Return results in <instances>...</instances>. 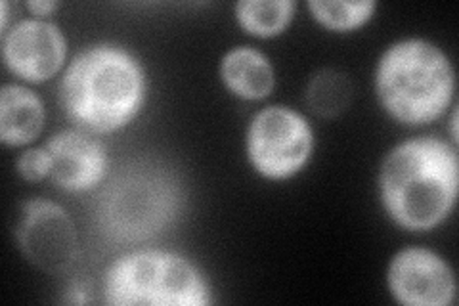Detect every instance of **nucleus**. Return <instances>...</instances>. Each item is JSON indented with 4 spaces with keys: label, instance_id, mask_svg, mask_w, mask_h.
<instances>
[{
    "label": "nucleus",
    "instance_id": "f257e3e1",
    "mask_svg": "<svg viewBox=\"0 0 459 306\" xmlns=\"http://www.w3.org/2000/svg\"><path fill=\"white\" fill-rule=\"evenodd\" d=\"M146 81L140 64L123 48L82 50L65 71L60 98L67 118L86 133H113L140 111Z\"/></svg>",
    "mask_w": 459,
    "mask_h": 306
},
{
    "label": "nucleus",
    "instance_id": "f03ea898",
    "mask_svg": "<svg viewBox=\"0 0 459 306\" xmlns=\"http://www.w3.org/2000/svg\"><path fill=\"white\" fill-rule=\"evenodd\" d=\"M457 153L438 138L400 144L381 170L383 203L408 230H429L442 223L457 197Z\"/></svg>",
    "mask_w": 459,
    "mask_h": 306
},
{
    "label": "nucleus",
    "instance_id": "7ed1b4c3",
    "mask_svg": "<svg viewBox=\"0 0 459 306\" xmlns=\"http://www.w3.org/2000/svg\"><path fill=\"white\" fill-rule=\"evenodd\" d=\"M454 92V71L435 45L404 40L391 47L377 67V94L394 119L421 125L446 109Z\"/></svg>",
    "mask_w": 459,
    "mask_h": 306
},
{
    "label": "nucleus",
    "instance_id": "20e7f679",
    "mask_svg": "<svg viewBox=\"0 0 459 306\" xmlns=\"http://www.w3.org/2000/svg\"><path fill=\"white\" fill-rule=\"evenodd\" d=\"M104 301L133 306H204L211 302L209 287L186 258L142 251L119 258L104 275Z\"/></svg>",
    "mask_w": 459,
    "mask_h": 306
},
{
    "label": "nucleus",
    "instance_id": "39448f33",
    "mask_svg": "<svg viewBox=\"0 0 459 306\" xmlns=\"http://www.w3.org/2000/svg\"><path fill=\"white\" fill-rule=\"evenodd\" d=\"M178 207L177 184L153 167L121 172L100 199L98 218L104 234L115 241H142L161 232Z\"/></svg>",
    "mask_w": 459,
    "mask_h": 306
},
{
    "label": "nucleus",
    "instance_id": "423d86ee",
    "mask_svg": "<svg viewBox=\"0 0 459 306\" xmlns=\"http://www.w3.org/2000/svg\"><path fill=\"white\" fill-rule=\"evenodd\" d=\"M312 152V130L293 109L272 106L255 115L247 133V153L268 179H290Z\"/></svg>",
    "mask_w": 459,
    "mask_h": 306
},
{
    "label": "nucleus",
    "instance_id": "0eeeda50",
    "mask_svg": "<svg viewBox=\"0 0 459 306\" xmlns=\"http://www.w3.org/2000/svg\"><path fill=\"white\" fill-rule=\"evenodd\" d=\"M16 238L25 258L48 274H64L79 257L77 230L67 211L48 199L23 203Z\"/></svg>",
    "mask_w": 459,
    "mask_h": 306
},
{
    "label": "nucleus",
    "instance_id": "6e6552de",
    "mask_svg": "<svg viewBox=\"0 0 459 306\" xmlns=\"http://www.w3.org/2000/svg\"><path fill=\"white\" fill-rule=\"evenodd\" d=\"M389 287L408 306H446L454 301L455 282L446 262L427 249H404L389 268Z\"/></svg>",
    "mask_w": 459,
    "mask_h": 306
},
{
    "label": "nucleus",
    "instance_id": "1a4fd4ad",
    "mask_svg": "<svg viewBox=\"0 0 459 306\" xmlns=\"http://www.w3.org/2000/svg\"><path fill=\"white\" fill-rule=\"evenodd\" d=\"M64 57L65 39L52 23L25 20L4 37V62L25 81L50 79L62 67Z\"/></svg>",
    "mask_w": 459,
    "mask_h": 306
},
{
    "label": "nucleus",
    "instance_id": "9d476101",
    "mask_svg": "<svg viewBox=\"0 0 459 306\" xmlns=\"http://www.w3.org/2000/svg\"><path fill=\"white\" fill-rule=\"evenodd\" d=\"M52 180L67 192H84L104 179V145L82 130H64L47 144Z\"/></svg>",
    "mask_w": 459,
    "mask_h": 306
},
{
    "label": "nucleus",
    "instance_id": "9b49d317",
    "mask_svg": "<svg viewBox=\"0 0 459 306\" xmlns=\"http://www.w3.org/2000/svg\"><path fill=\"white\" fill-rule=\"evenodd\" d=\"M45 123L40 100L27 89L6 84L0 94V136L6 145H23L35 140Z\"/></svg>",
    "mask_w": 459,
    "mask_h": 306
},
{
    "label": "nucleus",
    "instance_id": "f8f14e48",
    "mask_svg": "<svg viewBox=\"0 0 459 306\" xmlns=\"http://www.w3.org/2000/svg\"><path fill=\"white\" fill-rule=\"evenodd\" d=\"M221 73L228 89L246 100H261L274 89V69L266 56L255 48L230 50L224 56Z\"/></svg>",
    "mask_w": 459,
    "mask_h": 306
},
{
    "label": "nucleus",
    "instance_id": "ddd939ff",
    "mask_svg": "<svg viewBox=\"0 0 459 306\" xmlns=\"http://www.w3.org/2000/svg\"><path fill=\"white\" fill-rule=\"evenodd\" d=\"M351 101L352 83L335 69L318 71L307 86V104L318 118L333 119L351 106Z\"/></svg>",
    "mask_w": 459,
    "mask_h": 306
},
{
    "label": "nucleus",
    "instance_id": "4468645a",
    "mask_svg": "<svg viewBox=\"0 0 459 306\" xmlns=\"http://www.w3.org/2000/svg\"><path fill=\"white\" fill-rule=\"evenodd\" d=\"M290 0H246L236 6L241 27L251 35L272 37L283 31L293 16Z\"/></svg>",
    "mask_w": 459,
    "mask_h": 306
},
{
    "label": "nucleus",
    "instance_id": "2eb2a0df",
    "mask_svg": "<svg viewBox=\"0 0 459 306\" xmlns=\"http://www.w3.org/2000/svg\"><path fill=\"white\" fill-rule=\"evenodd\" d=\"M314 18L335 31H349L364 22L376 10L373 3H308Z\"/></svg>",
    "mask_w": 459,
    "mask_h": 306
},
{
    "label": "nucleus",
    "instance_id": "dca6fc26",
    "mask_svg": "<svg viewBox=\"0 0 459 306\" xmlns=\"http://www.w3.org/2000/svg\"><path fill=\"white\" fill-rule=\"evenodd\" d=\"M18 170L22 177L29 182L45 179L50 174V157L45 150H29L18 159Z\"/></svg>",
    "mask_w": 459,
    "mask_h": 306
},
{
    "label": "nucleus",
    "instance_id": "f3484780",
    "mask_svg": "<svg viewBox=\"0 0 459 306\" xmlns=\"http://www.w3.org/2000/svg\"><path fill=\"white\" fill-rule=\"evenodd\" d=\"M27 8L37 16H48L50 12L56 10V3H27Z\"/></svg>",
    "mask_w": 459,
    "mask_h": 306
}]
</instances>
